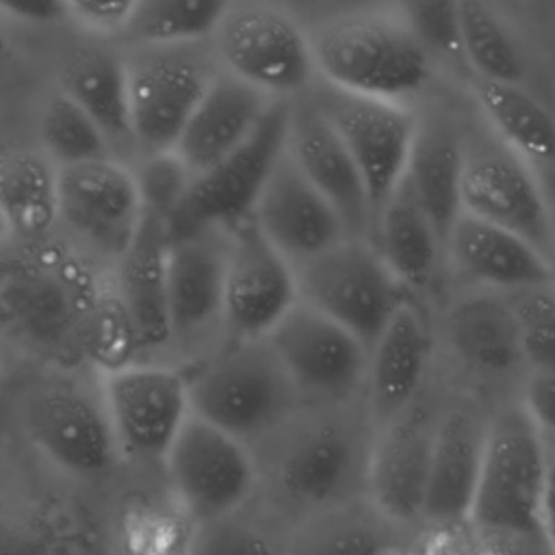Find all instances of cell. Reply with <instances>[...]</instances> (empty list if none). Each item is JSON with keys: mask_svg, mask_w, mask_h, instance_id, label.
<instances>
[{"mask_svg": "<svg viewBox=\"0 0 555 555\" xmlns=\"http://www.w3.org/2000/svg\"><path fill=\"white\" fill-rule=\"evenodd\" d=\"M210 48L221 72L275 102L304 98L319 78L308 26L278 2H225Z\"/></svg>", "mask_w": 555, "mask_h": 555, "instance_id": "cell-4", "label": "cell"}, {"mask_svg": "<svg viewBox=\"0 0 555 555\" xmlns=\"http://www.w3.org/2000/svg\"><path fill=\"white\" fill-rule=\"evenodd\" d=\"M143 215L134 169L115 156L59 169V221L113 262L132 243Z\"/></svg>", "mask_w": 555, "mask_h": 555, "instance_id": "cell-16", "label": "cell"}, {"mask_svg": "<svg viewBox=\"0 0 555 555\" xmlns=\"http://www.w3.org/2000/svg\"><path fill=\"white\" fill-rule=\"evenodd\" d=\"M137 0H65V22L95 39H121Z\"/></svg>", "mask_w": 555, "mask_h": 555, "instance_id": "cell-43", "label": "cell"}, {"mask_svg": "<svg viewBox=\"0 0 555 555\" xmlns=\"http://www.w3.org/2000/svg\"><path fill=\"white\" fill-rule=\"evenodd\" d=\"M11 238H15V236H13V232H11L9 223H7V219H4L2 212H0V245L7 243V241H11Z\"/></svg>", "mask_w": 555, "mask_h": 555, "instance_id": "cell-48", "label": "cell"}, {"mask_svg": "<svg viewBox=\"0 0 555 555\" xmlns=\"http://www.w3.org/2000/svg\"><path fill=\"white\" fill-rule=\"evenodd\" d=\"M286 150L308 182L332 204L351 238H362L373 212L362 176L345 143L308 95L291 102Z\"/></svg>", "mask_w": 555, "mask_h": 555, "instance_id": "cell-19", "label": "cell"}, {"mask_svg": "<svg viewBox=\"0 0 555 555\" xmlns=\"http://www.w3.org/2000/svg\"><path fill=\"white\" fill-rule=\"evenodd\" d=\"M98 382L119 457L163 464L191 418L186 373L167 364L137 362Z\"/></svg>", "mask_w": 555, "mask_h": 555, "instance_id": "cell-11", "label": "cell"}, {"mask_svg": "<svg viewBox=\"0 0 555 555\" xmlns=\"http://www.w3.org/2000/svg\"><path fill=\"white\" fill-rule=\"evenodd\" d=\"M132 169L141 189L145 212L158 215L171 223L191 189L193 176L171 152L141 158L139 167Z\"/></svg>", "mask_w": 555, "mask_h": 555, "instance_id": "cell-41", "label": "cell"}, {"mask_svg": "<svg viewBox=\"0 0 555 555\" xmlns=\"http://www.w3.org/2000/svg\"><path fill=\"white\" fill-rule=\"evenodd\" d=\"M540 525L546 531V538L555 551V466H548L546 483L542 492V505H540Z\"/></svg>", "mask_w": 555, "mask_h": 555, "instance_id": "cell-46", "label": "cell"}, {"mask_svg": "<svg viewBox=\"0 0 555 555\" xmlns=\"http://www.w3.org/2000/svg\"><path fill=\"white\" fill-rule=\"evenodd\" d=\"M486 429L466 412H451L436 425L423 514L436 520L470 516Z\"/></svg>", "mask_w": 555, "mask_h": 555, "instance_id": "cell-26", "label": "cell"}, {"mask_svg": "<svg viewBox=\"0 0 555 555\" xmlns=\"http://www.w3.org/2000/svg\"><path fill=\"white\" fill-rule=\"evenodd\" d=\"M546 460L525 412H505L486 429L470 518L490 533H531L540 525Z\"/></svg>", "mask_w": 555, "mask_h": 555, "instance_id": "cell-9", "label": "cell"}, {"mask_svg": "<svg viewBox=\"0 0 555 555\" xmlns=\"http://www.w3.org/2000/svg\"><path fill=\"white\" fill-rule=\"evenodd\" d=\"M447 332L455 353L483 375H505L525 360L507 297L473 295L457 301L449 310Z\"/></svg>", "mask_w": 555, "mask_h": 555, "instance_id": "cell-30", "label": "cell"}, {"mask_svg": "<svg viewBox=\"0 0 555 555\" xmlns=\"http://www.w3.org/2000/svg\"><path fill=\"white\" fill-rule=\"evenodd\" d=\"M351 154L373 212V223L405 176L418 119L403 102L338 91L321 82L306 93Z\"/></svg>", "mask_w": 555, "mask_h": 555, "instance_id": "cell-10", "label": "cell"}, {"mask_svg": "<svg viewBox=\"0 0 555 555\" xmlns=\"http://www.w3.org/2000/svg\"><path fill=\"white\" fill-rule=\"evenodd\" d=\"M412 33L431 54L457 59L462 54L457 2H410L401 7Z\"/></svg>", "mask_w": 555, "mask_h": 555, "instance_id": "cell-42", "label": "cell"}, {"mask_svg": "<svg viewBox=\"0 0 555 555\" xmlns=\"http://www.w3.org/2000/svg\"><path fill=\"white\" fill-rule=\"evenodd\" d=\"M163 468L169 494L195 525L247 507L260 481L249 447L193 414L167 451Z\"/></svg>", "mask_w": 555, "mask_h": 555, "instance_id": "cell-8", "label": "cell"}, {"mask_svg": "<svg viewBox=\"0 0 555 555\" xmlns=\"http://www.w3.org/2000/svg\"><path fill=\"white\" fill-rule=\"evenodd\" d=\"M264 340L299 399H343L369 371V347L304 301H297Z\"/></svg>", "mask_w": 555, "mask_h": 555, "instance_id": "cell-13", "label": "cell"}, {"mask_svg": "<svg viewBox=\"0 0 555 555\" xmlns=\"http://www.w3.org/2000/svg\"><path fill=\"white\" fill-rule=\"evenodd\" d=\"M475 98L512 152L538 167L555 165V119L520 85L477 78Z\"/></svg>", "mask_w": 555, "mask_h": 555, "instance_id": "cell-32", "label": "cell"}, {"mask_svg": "<svg viewBox=\"0 0 555 555\" xmlns=\"http://www.w3.org/2000/svg\"><path fill=\"white\" fill-rule=\"evenodd\" d=\"M141 340L126 306L113 284H104L80 334L82 362L102 377L141 362Z\"/></svg>", "mask_w": 555, "mask_h": 555, "instance_id": "cell-36", "label": "cell"}, {"mask_svg": "<svg viewBox=\"0 0 555 555\" xmlns=\"http://www.w3.org/2000/svg\"><path fill=\"white\" fill-rule=\"evenodd\" d=\"M223 9L215 0H137L121 41L128 48L208 43Z\"/></svg>", "mask_w": 555, "mask_h": 555, "instance_id": "cell-33", "label": "cell"}, {"mask_svg": "<svg viewBox=\"0 0 555 555\" xmlns=\"http://www.w3.org/2000/svg\"><path fill=\"white\" fill-rule=\"evenodd\" d=\"M286 555H392L384 535L366 520L334 509L304 518L288 533Z\"/></svg>", "mask_w": 555, "mask_h": 555, "instance_id": "cell-37", "label": "cell"}, {"mask_svg": "<svg viewBox=\"0 0 555 555\" xmlns=\"http://www.w3.org/2000/svg\"><path fill=\"white\" fill-rule=\"evenodd\" d=\"M460 39L466 63L481 80L518 85L525 76L522 52L505 22L483 2H457Z\"/></svg>", "mask_w": 555, "mask_h": 555, "instance_id": "cell-34", "label": "cell"}, {"mask_svg": "<svg viewBox=\"0 0 555 555\" xmlns=\"http://www.w3.org/2000/svg\"><path fill=\"white\" fill-rule=\"evenodd\" d=\"M308 33L319 80L338 91L405 104L429 80V52L401 9L338 13Z\"/></svg>", "mask_w": 555, "mask_h": 555, "instance_id": "cell-2", "label": "cell"}, {"mask_svg": "<svg viewBox=\"0 0 555 555\" xmlns=\"http://www.w3.org/2000/svg\"><path fill=\"white\" fill-rule=\"evenodd\" d=\"M525 414L535 427L555 431V371H531L525 384Z\"/></svg>", "mask_w": 555, "mask_h": 555, "instance_id": "cell-44", "label": "cell"}, {"mask_svg": "<svg viewBox=\"0 0 555 555\" xmlns=\"http://www.w3.org/2000/svg\"><path fill=\"white\" fill-rule=\"evenodd\" d=\"M455 269L479 284L520 291L553 282L555 267L522 236L462 212L447 236Z\"/></svg>", "mask_w": 555, "mask_h": 555, "instance_id": "cell-24", "label": "cell"}, {"mask_svg": "<svg viewBox=\"0 0 555 555\" xmlns=\"http://www.w3.org/2000/svg\"><path fill=\"white\" fill-rule=\"evenodd\" d=\"M80 254L50 238L0 264V327L28 351L69 371L80 334L102 291Z\"/></svg>", "mask_w": 555, "mask_h": 555, "instance_id": "cell-1", "label": "cell"}, {"mask_svg": "<svg viewBox=\"0 0 555 555\" xmlns=\"http://www.w3.org/2000/svg\"><path fill=\"white\" fill-rule=\"evenodd\" d=\"M434 438L429 414L416 405L384 423L366 460L369 492L384 516L410 520L423 514Z\"/></svg>", "mask_w": 555, "mask_h": 555, "instance_id": "cell-21", "label": "cell"}, {"mask_svg": "<svg viewBox=\"0 0 555 555\" xmlns=\"http://www.w3.org/2000/svg\"><path fill=\"white\" fill-rule=\"evenodd\" d=\"M0 212L15 238H48L59 223V169L41 150L0 154Z\"/></svg>", "mask_w": 555, "mask_h": 555, "instance_id": "cell-31", "label": "cell"}, {"mask_svg": "<svg viewBox=\"0 0 555 555\" xmlns=\"http://www.w3.org/2000/svg\"><path fill=\"white\" fill-rule=\"evenodd\" d=\"M358 470L360 449L345 425L332 421L308 425L273 457V505L299 512L304 518L334 509L353 488Z\"/></svg>", "mask_w": 555, "mask_h": 555, "instance_id": "cell-17", "label": "cell"}, {"mask_svg": "<svg viewBox=\"0 0 555 555\" xmlns=\"http://www.w3.org/2000/svg\"><path fill=\"white\" fill-rule=\"evenodd\" d=\"M228 230L171 236L167 310L171 343H193L223 325Z\"/></svg>", "mask_w": 555, "mask_h": 555, "instance_id": "cell-20", "label": "cell"}, {"mask_svg": "<svg viewBox=\"0 0 555 555\" xmlns=\"http://www.w3.org/2000/svg\"><path fill=\"white\" fill-rule=\"evenodd\" d=\"M540 184L548 210V221H551V234H553V245H555V167H540Z\"/></svg>", "mask_w": 555, "mask_h": 555, "instance_id": "cell-47", "label": "cell"}, {"mask_svg": "<svg viewBox=\"0 0 555 555\" xmlns=\"http://www.w3.org/2000/svg\"><path fill=\"white\" fill-rule=\"evenodd\" d=\"M195 522L171 496L163 501L132 503L119 527L124 555H186Z\"/></svg>", "mask_w": 555, "mask_h": 555, "instance_id": "cell-38", "label": "cell"}, {"mask_svg": "<svg viewBox=\"0 0 555 555\" xmlns=\"http://www.w3.org/2000/svg\"><path fill=\"white\" fill-rule=\"evenodd\" d=\"M30 442L63 473L78 479L106 475L121 457L98 388L59 373L37 384L22 410Z\"/></svg>", "mask_w": 555, "mask_h": 555, "instance_id": "cell-6", "label": "cell"}, {"mask_svg": "<svg viewBox=\"0 0 555 555\" xmlns=\"http://www.w3.org/2000/svg\"><path fill=\"white\" fill-rule=\"evenodd\" d=\"M39 150L56 169L113 158V147L100 126L61 89L39 115Z\"/></svg>", "mask_w": 555, "mask_h": 555, "instance_id": "cell-35", "label": "cell"}, {"mask_svg": "<svg viewBox=\"0 0 555 555\" xmlns=\"http://www.w3.org/2000/svg\"><path fill=\"white\" fill-rule=\"evenodd\" d=\"M0 17L28 26H46L65 20L61 0H0Z\"/></svg>", "mask_w": 555, "mask_h": 555, "instance_id": "cell-45", "label": "cell"}, {"mask_svg": "<svg viewBox=\"0 0 555 555\" xmlns=\"http://www.w3.org/2000/svg\"><path fill=\"white\" fill-rule=\"evenodd\" d=\"M299 301L293 264L245 217L228 230L223 325L232 338H264Z\"/></svg>", "mask_w": 555, "mask_h": 555, "instance_id": "cell-15", "label": "cell"}, {"mask_svg": "<svg viewBox=\"0 0 555 555\" xmlns=\"http://www.w3.org/2000/svg\"><path fill=\"white\" fill-rule=\"evenodd\" d=\"M273 104L275 100L219 72L186 121L171 154L193 178H199L241 150Z\"/></svg>", "mask_w": 555, "mask_h": 555, "instance_id": "cell-22", "label": "cell"}, {"mask_svg": "<svg viewBox=\"0 0 555 555\" xmlns=\"http://www.w3.org/2000/svg\"><path fill=\"white\" fill-rule=\"evenodd\" d=\"M130 134L141 158L169 154L221 72L210 41L173 48H128L124 54Z\"/></svg>", "mask_w": 555, "mask_h": 555, "instance_id": "cell-5", "label": "cell"}, {"mask_svg": "<svg viewBox=\"0 0 555 555\" xmlns=\"http://www.w3.org/2000/svg\"><path fill=\"white\" fill-rule=\"evenodd\" d=\"M251 219L293 267L349 236L338 212L308 182L286 147L254 204Z\"/></svg>", "mask_w": 555, "mask_h": 555, "instance_id": "cell-18", "label": "cell"}, {"mask_svg": "<svg viewBox=\"0 0 555 555\" xmlns=\"http://www.w3.org/2000/svg\"><path fill=\"white\" fill-rule=\"evenodd\" d=\"M191 414L249 447L293 412L297 392L264 338H232L186 373Z\"/></svg>", "mask_w": 555, "mask_h": 555, "instance_id": "cell-3", "label": "cell"}, {"mask_svg": "<svg viewBox=\"0 0 555 555\" xmlns=\"http://www.w3.org/2000/svg\"><path fill=\"white\" fill-rule=\"evenodd\" d=\"M247 507L195 525L186 555H286L288 535L278 533L275 520Z\"/></svg>", "mask_w": 555, "mask_h": 555, "instance_id": "cell-39", "label": "cell"}, {"mask_svg": "<svg viewBox=\"0 0 555 555\" xmlns=\"http://www.w3.org/2000/svg\"><path fill=\"white\" fill-rule=\"evenodd\" d=\"M464 141L444 124H418L405 182L434 221L442 243L462 215Z\"/></svg>", "mask_w": 555, "mask_h": 555, "instance_id": "cell-27", "label": "cell"}, {"mask_svg": "<svg viewBox=\"0 0 555 555\" xmlns=\"http://www.w3.org/2000/svg\"><path fill=\"white\" fill-rule=\"evenodd\" d=\"M293 269L299 301L349 330L369 351L401 304V284L362 238L347 236Z\"/></svg>", "mask_w": 555, "mask_h": 555, "instance_id": "cell-7", "label": "cell"}, {"mask_svg": "<svg viewBox=\"0 0 555 555\" xmlns=\"http://www.w3.org/2000/svg\"><path fill=\"white\" fill-rule=\"evenodd\" d=\"M4 20L0 17V65H2V61H4V56H7V39H4Z\"/></svg>", "mask_w": 555, "mask_h": 555, "instance_id": "cell-49", "label": "cell"}, {"mask_svg": "<svg viewBox=\"0 0 555 555\" xmlns=\"http://www.w3.org/2000/svg\"><path fill=\"white\" fill-rule=\"evenodd\" d=\"M427 358V323L414 304L401 299L369 351V399L377 421L388 423L412 405Z\"/></svg>", "mask_w": 555, "mask_h": 555, "instance_id": "cell-25", "label": "cell"}, {"mask_svg": "<svg viewBox=\"0 0 555 555\" xmlns=\"http://www.w3.org/2000/svg\"><path fill=\"white\" fill-rule=\"evenodd\" d=\"M507 301L516 319L522 358L533 371H555V282L512 291Z\"/></svg>", "mask_w": 555, "mask_h": 555, "instance_id": "cell-40", "label": "cell"}, {"mask_svg": "<svg viewBox=\"0 0 555 555\" xmlns=\"http://www.w3.org/2000/svg\"><path fill=\"white\" fill-rule=\"evenodd\" d=\"M61 91L69 95L115 147H130V111L124 54L104 48H80L61 67Z\"/></svg>", "mask_w": 555, "mask_h": 555, "instance_id": "cell-28", "label": "cell"}, {"mask_svg": "<svg viewBox=\"0 0 555 555\" xmlns=\"http://www.w3.org/2000/svg\"><path fill=\"white\" fill-rule=\"evenodd\" d=\"M169 241V223L145 212L132 243L115 262L113 288L137 327L143 353L171 345L167 310Z\"/></svg>", "mask_w": 555, "mask_h": 555, "instance_id": "cell-23", "label": "cell"}, {"mask_svg": "<svg viewBox=\"0 0 555 555\" xmlns=\"http://www.w3.org/2000/svg\"><path fill=\"white\" fill-rule=\"evenodd\" d=\"M553 282H555V273H553Z\"/></svg>", "mask_w": 555, "mask_h": 555, "instance_id": "cell-50", "label": "cell"}, {"mask_svg": "<svg viewBox=\"0 0 555 555\" xmlns=\"http://www.w3.org/2000/svg\"><path fill=\"white\" fill-rule=\"evenodd\" d=\"M462 212L522 236L546 258L555 247L540 176L507 145L464 143Z\"/></svg>", "mask_w": 555, "mask_h": 555, "instance_id": "cell-14", "label": "cell"}, {"mask_svg": "<svg viewBox=\"0 0 555 555\" xmlns=\"http://www.w3.org/2000/svg\"><path fill=\"white\" fill-rule=\"evenodd\" d=\"M375 225L377 251L397 282L412 288L427 286L444 243L405 178L382 206Z\"/></svg>", "mask_w": 555, "mask_h": 555, "instance_id": "cell-29", "label": "cell"}, {"mask_svg": "<svg viewBox=\"0 0 555 555\" xmlns=\"http://www.w3.org/2000/svg\"><path fill=\"white\" fill-rule=\"evenodd\" d=\"M291 102H275L251 139L191 189L169 223V236L204 230H230L251 215L254 204L286 147Z\"/></svg>", "mask_w": 555, "mask_h": 555, "instance_id": "cell-12", "label": "cell"}]
</instances>
